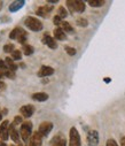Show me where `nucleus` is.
Returning <instances> with one entry per match:
<instances>
[{
  "mask_svg": "<svg viewBox=\"0 0 125 146\" xmlns=\"http://www.w3.org/2000/svg\"><path fill=\"white\" fill-rule=\"evenodd\" d=\"M67 7L71 14L73 13H83L85 11V3L81 0H68Z\"/></svg>",
  "mask_w": 125,
  "mask_h": 146,
  "instance_id": "nucleus-1",
  "label": "nucleus"
},
{
  "mask_svg": "<svg viewBox=\"0 0 125 146\" xmlns=\"http://www.w3.org/2000/svg\"><path fill=\"white\" fill-rule=\"evenodd\" d=\"M32 131V123L30 121H25L22 123L21 125V130H20V133H21V138L24 143H28L32 136L31 133Z\"/></svg>",
  "mask_w": 125,
  "mask_h": 146,
  "instance_id": "nucleus-2",
  "label": "nucleus"
},
{
  "mask_svg": "<svg viewBox=\"0 0 125 146\" xmlns=\"http://www.w3.org/2000/svg\"><path fill=\"white\" fill-rule=\"evenodd\" d=\"M24 24L26 25V28H29L30 30L36 31V32L43 30V23H41L38 19H36V17H31V16L26 17L24 20Z\"/></svg>",
  "mask_w": 125,
  "mask_h": 146,
  "instance_id": "nucleus-3",
  "label": "nucleus"
},
{
  "mask_svg": "<svg viewBox=\"0 0 125 146\" xmlns=\"http://www.w3.org/2000/svg\"><path fill=\"white\" fill-rule=\"evenodd\" d=\"M69 146H80V136L75 127L69 131Z\"/></svg>",
  "mask_w": 125,
  "mask_h": 146,
  "instance_id": "nucleus-4",
  "label": "nucleus"
},
{
  "mask_svg": "<svg viewBox=\"0 0 125 146\" xmlns=\"http://www.w3.org/2000/svg\"><path fill=\"white\" fill-rule=\"evenodd\" d=\"M9 138V121L5 120L0 125V140L6 141Z\"/></svg>",
  "mask_w": 125,
  "mask_h": 146,
  "instance_id": "nucleus-5",
  "label": "nucleus"
},
{
  "mask_svg": "<svg viewBox=\"0 0 125 146\" xmlns=\"http://www.w3.org/2000/svg\"><path fill=\"white\" fill-rule=\"evenodd\" d=\"M53 129V123L50 122V121H44L41 122L40 125H39V129H38V132L41 135V136H47Z\"/></svg>",
  "mask_w": 125,
  "mask_h": 146,
  "instance_id": "nucleus-6",
  "label": "nucleus"
},
{
  "mask_svg": "<svg viewBox=\"0 0 125 146\" xmlns=\"http://www.w3.org/2000/svg\"><path fill=\"white\" fill-rule=\"evenodd\" d=\"M87 144L90 146L99 145V132L97 130H90L87 133Z\"/></svg>",
  "mask_w": 125,
  "mask_h": 146,
  "instance_id": "nucleus-7",
  "label": "nucleus"
},
{
  "mask_svg": "<svg viewBox=\"0 0 125 146\" xmlns=\"http://www.w3.org/2000/svg\"><path fill=\"white\" fill-rule=\"evenodd\" d=\"M41 144H43V136L38 131H36L32 133V136L29 140V145H26V146H41Z\"/></svg>",
  "mask_w": 125,
  "mask_h": 146,
  "instance_id": "nucleus-8",
  "label": "nucleus"
},
{
  "mask_svg": "<svg viewBox=\"0 0 125 146\" xmlns=\"http://www.w3.org/2000/svg\"><path fill=\"white\" fill-rule=\"evenodd\" d=\"M20 112H21V114H22L23 117L29 119V117H31V116L33 115V113H34V107H33L32 105H24V106H22V107L20 108Z\"/></svg>",
  "mask_w": 125,
  "mask_h": 146,
  "instance_id": "nucleus-9",
  "label": "nucleus"
},
{
  "mask_svg": "<svg viewBox=\"0 0 125 146\" xmlns=\"http://www.w3.org/2000/svg\"><path fill=\"white\" fill-rule=\"evenodd\" d=\"M53 11V6L51 5H46V6H39L36 11V14L38 16H41V17H47V15Z\"/></svg>",
  "mask_w": 125,
  "mask_h": 146,
  "instance_id": "nucleus-10",
  "label": "nucleus"
},
{
  "mask_svg": "<svg viewBox=\"0 0 125 146\" xmlns=\"http://www.w3.org/2000/svg\"><path fill=\"white\" fill-rule=\"evenodd\" d=\"M41 42H43L46 46H48L50 48H52V50L58 48V44H56L55 39H54L53 37H51L48 33H45V35H44V37H43V39H41Z\"/></svg>",
  "mask_w": 125,
  "mask_h": 146,
  "instance_id": "nucleus-11",
  "label": "nucleus"
},
{
  "mask_svg": "<svg viewBox=\"0 0 125 146\" xmlns=\"http://www.w3.org/2000/svg\"><path fill=\"white\" fill-rule=\"evenodd\" d=\"M54 74V69L52 67H48V66H43L40 67L39 71H38V76L39 77H47V76H51Z\"/></svg>",
  "mask_w": 125,
  "mask_h": 146,
  "instance_id": "nucleus-12",
  "label": "nucleus"
},
{
  "mask_svg": "<svg viewBox=\"0 0 125 146\" xmlns=\"http://www.w3.org/2000/svg\"><path fill=\"white\" fill-rule=\"evenodd\" d=\"M51 146H67V140L64 137H62V135H56L52 139Z\"/></svg>",
  "mask_w": 125,
  "mask_h": 146,
  "instance_id": "nucleus-13",
  "label": "nucleus"
},
{
  "mask_svg": "<svg viewBox=\"0 0 125 146\" xmlns=\"http://www.w3.org/2000/svg\"><path fill=\"white\" fill-rule=\"evenodd\" d=\"M9 136H11V138H12V140H13L14 143L21 145V143H20V133L16 131L15 124H13V123L9 125Z\"/></svg>",
  "mask_w": 125,
  "mask_h": 146,
  "instance_id": "nucleus-14",
  "label": "nucleus"
},
{
  "mask_svg": "<svg viewBox=\"0 0 125 146\" xmlns=\"http://www.w3.org/2000/svg\"><path fill=\"white\" fill-rule=\"evenodd\" d=\"M25 1L24 0H16V1H13L11 5H9V12L11 13H15L17 11H20L23 6H24Z\"/></svg>",
  "mask_w": 125,
  "mask_h": 146,
  "instance_id": "nucleus-15",
  "label": "nucleus"
},
{
  "mask_svg": "<svg viewBox=\"0 0 125 146\" xmlns=\"http://www.w3.org/2000/svg\"><path fill=\"white\" fill-rule=\"evenodd\" d=\"M53 33H54V38L58 40H65L67 39V35L61 28H55Z\"/></svg>",
  "mask_w": 125,
  "mask_h": 146,
  "instance_id": "nucleus-16",
  "label": "nucleus"
},
{
  "mask_svg": "<svg viewBox=\"0 0 125 146\" xmlns=\"http://www.w3.org/2000/svg\"><path fill=\"white\" fill-rule=\"evenodd\" d=\"M33 100L36 101H39V102H44L48 99V94L45 93V92H37V93H33L32 97H31Z\"/></svg>",
  "mask_w": 125,
  "mask_h": 146,
  "instance_id": "nucleus-17",
  "label": "nucleus"
},
{
  "mask_svg": "<svg viewBox=\"0 0 125 146\" xmlns=\"http://www.w3.org/2000/svg\"><path fill=\"white\" fill-rule=\"evenodd\" d=\"M60 28H61L65 33H73V32H75V29L72 28V25H71L69 22H65V21H63V22L61 23Z\"/></svg>",
  "mask_w": 125,
  "mask_h": 146,
  "instance_id": "nucleus-18",
  "label": "nucleus"
},
{
  "mask_svg": "<svg viewBox=\"0 0 125 146\" xmlns=\"http://www.w3.org/2000/svg\"><path fill=\"white\" fill-rule=\"evenodd\" d=\"M89 5H90L91 7L99 8V7H102V6L104 5V1H103V0H90Z\"/></svg>",
  "mask_w": 125,
  "mask_h": 146,
  "instance_id": "nucleus-19",
  "label": "nucleus"
},
{
  "mask_svg": "<svg viewBox=\"0 0 125 146\" xmlns=\"http://www.w3.org/2000/svg\"><path fill=\"white\" fill-rule=\"evenodd\" d=\"M22 52H23L25 55H31V54H33L34 48H33L31 45L25 44V45H23V50H22Z\"/></svg>",
  "mask_w": 125,
  "mask_h": 146,
  "instance_id": "nucleus-20",
  "label": "nucleus"
},
{
  "mask_svg": "<svg viewBox=\"0 0 125 146\" xmlns=\"http://www.w3.org/2000/svg\"><path fill=\"white\" fill-rule=\"evenodd\" d=\"M26 38H28V35H26V32L23 30V29H21V32H20V36H19V38H17V40L21 43V44H23V45H25V42H26Z\"/></svg>",
  "mask_w": 125,
  "mask_h": 146,
  "instance_id": "nucleus-21",
  "label": "nucleus"
},
{
  "mask_svg": "<svg viewBox=\"0 0 125 146\" xmlns=\"http://www.w3.org/2000/svg\"><path fill=\"white\" fill-rule=\"evenodd\" d=\"M6 63H7V67H8V69L9 70H13V71H15L16 69H17V64H15L14 63V61H13V59H11V58H6Z\"/></svg>",
  "mask_w": 125,
  "mask_h": 146,
  "instance_id": "nucleus-22",
  "label": "nucleus"
},
{
  "mask_svg": "<svg viewBox=\"0 0 125 146\" xmlns=\"http://www.w3.org/2000/svg\"><path fill=\"white\" fill-rule=\"evenodd\" d=\"M58 15L63 20V19H65L67 16H68V11L65 9V7H63V6H60L59 7V11H58Z\"/></svg>",
  "mask_w": 125,
  "mask_h": 146,
  "instance_id": "nucleus-23",
  "label": "nucleus"
},
{
  "mask_svg": "<svg viewBox=\"0 0 125 146\" xmlns=\"http://www.w3.org/2000/svg\"><path fill=\"white\" fill-rule=\"evenodd\" d=\"M20 32H21V28H15L14 30H12V32L9 35V38L11 39H17L19 36H20Z\"/></svg>",
  "mask_w": 125,
  "mask_h": 146,
  "instance_id": "nucleus-24",
  "label": "nucleus"
},
{
  "mask_svg": "<svg viewBox=\"0 0 125 146\" xmlns=\"http://www.w3.org/2000/svg\"><path fill=\"white\" fill-rule=\"evenodd\" d=\"M77 25H79V27H81V28H85V27L89 25V21H87L86 19H84V17H79V19L77 20Z\"/></svg>",
  "mask_w": 125,
  "mask_h": 146,
  "instance_id": "nucleus-25",
  "label": "nucleus"
},
{
  "mask_svg": "<svg viewBox=\"0 0 125 146\" xmlns=\"http://www.w3.org/2000/svg\"><path fill=\"white\" fill-rule=\"evenodd\" d=\"M15 50H14V45L13 44H7L4 46V52L6 53H13Z\"/></svg>",
  "mask_w": 125,
  "mask_h": 146,
  "instance_id": "nucleus-26",
  "label": "nucleus"
},
{
  "mask_svg": "<svg viewBox=\"0 0 125 146\" xmlns=\"http://www.w3.org/2000/svg\"><path fill=\"white\" fill-rule=\"evenodd\" d=\"M12 58H13V60H21V58H22V52L15 50V51L12 53Z\"/></svg>",
  "mask_w": 125,
  "mask_h": 146,
  "instance_id": "nucleus-27",
  "label": "nucleus"
},
{
  "mask_svg": "<svg viewBox=\"0 0 125 146\" xmlns=\"http://www.w3.org/2000/svg\"><path fill=\"white\" fill-rule=\"evenodd\" d=\"M64 50H65V52H67L69 55H71V56H73V55L76 54V50H75L73 47H70V46H64Z\"/></svg>",
  "mask_w": 125,
  "mask_h": 146,
  "instance_id": "nucleus-28",
  "label": "nucleus"
},
{
  "mask_svg": "<svg viewBox=\"0 0 125 146\" xmlns=\"http://www.w3.org/2000/svg\"><path fill=\"white\" fill-rule=\"evenodd\" d=\"M5 76L6 77H8V78H12V80H14L15 78V71H13V70H7V71H5Z\"/></svg>",
  "mask_w": 125,
  "mask_h": 146,
  "instance_id": "nucleus-29",
  "label": "nucleus"
},
{
  "mask_svg": "<svg viewBox=\"0 0 125 146\" xmlns=\"http://www.w3.org/2000/svg\"><path fill=\"white\" fill-rule=\"evenodd\" d=\"M53 22H54L55 25H61V23H62L63 21H62V19H61L59 15H55L54 19H53Z\"/></svg>",
  "mask_w": 125,
  "mask_h": 146,
  "instance_id": "nucleus-30",
  "label": "nucleus"
},
{
  "mask_svg": "<svg viewBox=\"0 0 125 146\" xmlns=\"http://www.w3.org/2000/svg\"><path fill=\"white\" fill-rule=\"evenodd\" d=\"M107 146H118V144H117V141L115 139L110 138V139L107 140Z\"/></svg>",
  "mask_w": 125,
  "mask_h": 146,
  "instance_id": "nucleus-31",
  "label": "nucleus"
},
{
  "mask_svg": "<svg viewBox=\"0 0 125 146\" xmlns=\"http://www.w3.org/2000/svg\"><path fill=\"white\" fill-rule=\"evenodd\" d=\"M20 123H23V117H21V116H15L13 124L16 125V124H20Z\"/></svg>",
  "mask_w": 125,
  "mask_h": 146,
  "instance_id": "nucleus-32",
  "label": "nucleus"
},
{
  "mask_svg": "<svg viewBox=\"0 0 125 146\" xmlns=\"http://www.w3.org/2000/svg\"><path fill=\"white\" fill-rule=\"evenodd\" d=\"M5 90H6V84L0 81V93H1L3 91H5Z\"/></svg>",
  "mask_w": 125,
  "mask_h": 146,
  "instance_id": "nucleus-33",
  "label": "nucleus"
},
{
  "mask_svg": "<svg viewBox=\"0 0 125 146\" xmlns=\"http://www.w3.org/2000/svg\"><path fill=\"white\" fill-rule=\"evenodd\" d=\"M120 146H125V137L120 138Z\"/></svg>",
  "mask_w": 125,
  "mask_h": 146,
  "instance_id": "nucleus-34",
  "label": "nucleus"
},
{
  "mask_svg": "<svg viewBox=\"0 0 125 146\" xmlns=\"http://www.w3.org/2000/svg\"><path fill=\"white\" fill-rule=\"evenodd\" d=\"M4 76H5V72H4V71H3L1 69H0V80H1V78H3Z\"/></svg>",
  "mask_w": 125,
  "mask_h": 146,
  "instance_id": "nucleus-35",
  "label": "nucleus"
},
{
  "mask_svg": "<svg viewBox=\"0 0 125 146\" xmlns=\"http://www.w3.org/2000/svg\"><path fill=\"white\" fill-rule=\"evenodd\" d=\"M0 146H7V144H6L5 141H1V140H0Z\"/></svg>",
  "mask_w": 125,
  "mask_h": 146,
  "instance_id": "nucleus-36",
  "label": "nucleus"
},
{
  "mask_svg": "<svg viewBox=\"0 0 125 146\" xmlns=\"http://www.w3.org/2000/svg\"><path fill=\"white\" fill-rule=\"evenodd\" d=\"M104 81H106V83H109V82H110V80H109V78H106Z\"/></svg>",
  "mask_w": 125,
  "mask_h": 146,
  "instance_id": "nucleus-37",
  "label": "nucleus"
},
{
  "mask_svg": "<svg viewBox=\"0 0 125 146\" xmlns=\"http://www.w3.org/2000/svg\"><path fill=\"white\" fill-rule=\"evenodd\" d=\"M1 8H3V3L0 1V11H1Z\"/></svg>",
  "mask_w": 125,
  "mask_h": 146,
  "instance_id": "nucleus-38",
  "label": "nucleus"
},
{
  "mask_svg": "<svg viewBox=\"0 0 125 146\" xmlns=\"http://www.w3.org/2000/svg\"><path fill=\"white\" fill-rule=\"evenodd\" d=\"M1 117H3V116H1V113H0V121H1Z\"/></svg>",
  "mask_w": 125,
  "mask_h": 146,
  "instance_id": "nucleus-39",
  "label": "nucleus"
},
{
  "mask_svg": "<svg viewBox=\"0 0 125 146\" xmlns=\"http://www.w3.org/2000/svg\"><path fill=\"white\" fill-rule=\"evenodd\" d=\"M20 146H21V145H20Z\"/></svg>",
  "mask_w": 125,
  "mask_h": 146,
  "instance_id": "nucleus-40",
  "label": "nucleus"
}]
</instances>
